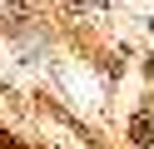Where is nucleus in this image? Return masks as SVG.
<instances>
[{
	"label": "nucleus",
	"instance_id": "nucleus-1",
	"mask_svg": "<svg viewBox=\"0 0 154 149\" xmlns=\"http://www.w3.org/2000/svg\"><path fill=\"white\" fill-rule=\"evenodd\" d=\"M129 139H134L139 149H149V144H154V119H149V114H134V119H129Z\"/></svg>",
	"mask_w": 154,
	"mask_h": 149
},
{
	"label": "nucleus",
	"instance_id": "nucleus-2",
	"mask_svg": "<svg viewBox=\"0 0 154 149\" xmlns=\"http://www.w3.org/2000/svg\"><path fill=\"white\" fill-rule=\"evenodd\" d=\"M0 149H20V144H15V139H5V134H0Z\"/></svg>",
	"mask_w": 154,
	"mask_h": 149
},
{
	"label": "nucleus",
	"instance_id": "nucleus-3",
	"mask_svg": "<svg viewBox=\"0 0 154 149\" xmlns=\"http://www.w3.org/2000/svg\"><path fill=\"white\" fill-rule=\"evenodd\" d=\"M149 30H154V20H149Z\"/></svg>",
	"mask_w": 154,
	"mask_h": 149
}]
</instances>
